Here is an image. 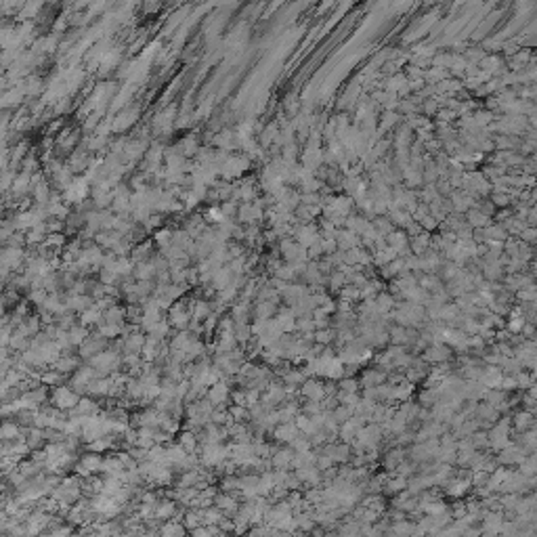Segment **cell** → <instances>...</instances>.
<instances>
[{
    "label": "cell",
    "mask_w": 537,
    "mask_h": 537,
    "mask_svg": "<svg viewBox=\"0 0 537 537\" xmlns=\"http://www.w3.org/2000/svg\"><path fill=\"white\" fill-rule=\"evenodd\" d=\"M342 392H357V380H342Z\"/></svg>",
    "instance_id": "cell-13"
},
{
    "label": "cell",
    "mask_w": 537,
    "mask_h": 537,
    "mask_svg": "<svg viewBox=\"0 0 537 537\" xmlns=\"http://www.w3.org/2000/svg\"><path fill=\"white\" fill-rule=\"evenodd\" d=\"M292 462H294V451H292V449H284V451L273 454V466L277 470H286Z\"/></svg>",
    "instance_id": "cell-5"
},
{
    "label": "cell",
    "mask_w": 537,
    "mask_h": 537,
    "mask_svg": "<svg viewBox=\"0 0 537 537\" xmlns=\"http://www.w3.org/2000/svg\"><path fill=\"white\" fill-rule=\"evenodd\" d=\"M514 424H516V428L518 430H525V428H531V413H527V411H521V413H516V420H514Z\"/></svg>",
    "instance_id": "cell-11"
},
{
    "label": "cell",
    "mask_w": 537,
    "mask_h": 537,
    "mask_svg": "<svg viewBox=\"0 0 537 537\" xmlns=\"http://www.w3.org/2000/svg\"><path fill=\"white\" fill-rule=\"evenodd\" d=\"M363 508H368V510H374V512H378V514H384V495H370V497H365L363 499V504H361Z\"/></svg>",
    "instance_id": "cell-6"
},
{
    "label": "cell",
    "mask_w": 537,
    "mask_h": 537,
    "mask_svg": "<svg viewBox=\"0 0 537 537\" xmlns=\"http://www.w3.org/2000/svg\"><path fill=\"white\" fill-rule=\"evenodd\" d=\"M468 487H472L470 478H456V481L447 487V493H449V495H454V497H460V495H464L466 491H468Z\"/></svg>",
    "instance_id": "cell-7"
},
{
    "label": "cell",
    "mask_w": 537,
    "mask_h": 537,
    "mask_svg": "<svg viewBox=\"0 0 537 537\" xmlns=\"http://www.w3.org/2000/svg\"><path fill=\"white\" fill-rule=\"evenodd\" d=\"M275 437L279 439V441L292 443L294 439L298 437V428H296V424H294V422H286V424H281L279 428L275 430Z\"/></svg>",
    "instance_id": "cell-4"
},
{
    "label": "cell",
    "mask_w": 537,
    "mask_h": 537,
    "mask_svg": "<svg viewBox=\"0 0 537 537\" xmlns=\"http://www.w3.org/2000/svg\"><path fill=\"white\" fill-rule=\"evenodd\" d=\"M424 359L426 361H437V363L447 361L449 359V349H445V346H430V349L426 351V355H424Z\"/></svg>",
    "instance_id": "cell-8"
},
{
    "label": "cell",
    "mask_w": 537,
    "mask_h": 537,
    "mask_svg": "<svg viewBox=\"0 0 537 537\" xmlns=\"http://www.w3.org/2000/svg\"><path fill=\"white\" fill-rule=\"evenodd\" d=\"M338 537H363L361 525L355 521V518H346V521L338 527Z\"/></svg>",
    "instance_id": "cell-3"
},
{
    "label": "cell",
    "mask_w": 537,
    "mask_h": 537,
    "mask_svg": "<svg viewBox=\"0 0 537 537\" xmlns=\"http://www.w3.org/2000/svg\"><path fill=\"white\" fill-rule=\"evenodd\" d=\"M405 489H407V478H403V476H394V478H390V481L384 483L382 493H384V495H399V493L405 491Z\"/></svg>",
    "instance_id": "cell-2"
},
{
    "label": "cell",
    "mask_w": 537,
    "mask_h": 537,
    "mask_svg": "<svg viewBox=\"0 0 537 537\" xmlns=\"http://www.w3.org/2000/svg\"><path fill=\"white\" fill-rule=\"evenodd\" d=\"M330 340H332V332H330V330H321V332H317V342L327 344Z\"/></svg>",
    "instance_id": "cell-14"
},
{
    "label": "cell",
    "mask_w": 537,
    "mask_h": 537,
    "mask_svg": "<svg viewBox=\"0 0 537 537\" xmlns=\"http://www.w3.org/2000/svg\"><path fill=\"white\" fill-rule=\"evenodd\" d=\"M300 392H302V397H306V399L313 401V403H319L325 397V388L321 382H317V380H304Z\"/></svg>",
    "instance_id": "cell-1"
},
{
    "label": "cell",
    "mask_w": 537,
    "mask_h": 537,
    "mask_svg": "<svg viewBox=\"0 0 537 537\" xmlns=\"http://www.w3.org/2000/svg\"><path fill=\"white\" fill-rule=\"evenodd\" d=\"M216 508H218V510H224V512H237L235 499L229 497V495H220V497H216Z\"/></svg>",
    "instance_id": "cell-9"
},
{
    "label": "cell",
    "mask_w": 537,
    "mask_h": 537,
    "mask_svg": "<svg viewBox=\"0 0 537 537\" xmlns=\"http://www.w3.org/2000/svg\"><path fill=\"white\" fill-rule=\"evenodd\" d=\"M162 537H185V531H183V527L177 525V523H168V525H164V529H162Z\"/></svg>",
    "instance_id": "cell-10"
},
{
    "label": "cell",
    "mask_w": 537,
    "mask_h": 537,
    "mask_svg": "<svg viewBox=\"0 0 537 537\" xmlns=\"http://www.w3.org/2000/svg\"><path fill=\"white\" fill-rule=\"evenodd\" d=\"M172 514H175V504H172V501H164V504H160V508L155 510V516H160V518H170Z\"/></svg>",
    "instance_id": "cell-12"
}]
</instances>
